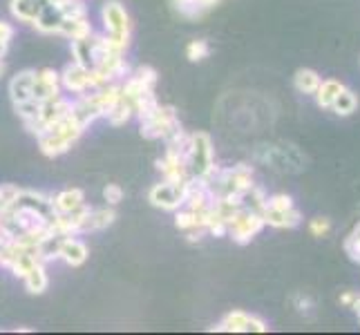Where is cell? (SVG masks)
<instances>
[{"label": "cell", "mask_w": 360, "mask_h": 335, "mask_svg": "<svg viewBox=\"0 0 360 335\" xmlns=\"http://www.w3.org/2000/svg\"><path fill=\"white\" fill-rule=\"evenodd\" d=\"M117 213L112 208H98V210H90L88 217V232L90 230H105L108 226H112Z\"/></svg>", "instance_id": "d6986e66"}, {"label": "cell", "mask_w": 360, "mask_h": 335, "mask_svg": "<svg viewBox=\"0 0 360 335\" xmlns=\"http://www.w3.org/2000/svg\"><path fill=\"white\" fill-rule=\"evenodd\" d=\"M356 105H358L356 96H354L349 90H342V92L336 96V101L331 103V110L336 112V114H342V117H347V114H352V112L356 110Z\"/></svg>", "instance_id": "7402d4cb"}, {"label": "cell", "mask_w": 360, "mask_h": 335, "mask_svg": "<svg viewBox=\"0 0 360 335\" xmlns=\"http://www.w3.org/2000/svg\"><path fill=\"white\" fill-rule=\"evenodd\" d=\"M85 126L72 114H68L65 119H60L52 130H47L45 134L39 136V145H41V152L45 157H60L65 155L72 143L79 139L83 134Z\"/></svg>", "instance_id": "6da1fadb"}, {"label": "cell", "mask_w": 360, "mask_h": 335, "mask_svg": "<svg viewBox=\"0 0 360 335\" xmlns=\"http://www.w3.org/2000/svg\"><path fill=\"white\" fill-rule=\"evenodd\" d=\"M262 217H264V223L276 226V228H293L300 223V213H297L295 208H291V210H269V208H264Z\"/></svg>", "instance_id": "2e32d148"}, {"label": "cell", "mask_w": 360, "mask_h": 335, "mask_svg": "<svg viewBox=\"0 0 360 335\" xmlns=\"http://www.w3.org/2000/svg\"><path fill=\"white\" fill-rule=\"evenodd\" d=\"M36 101H52V98L60 96V74H56L54 70H41L36 72L34 79V90H32Z\"/></svg>", "instance_id": "8fae6325"}, {"label": "cell", "mask_w": 360, "mask_h": 335, "mask_svg": "<svg viewBox=\"0 0 360 335\" xmlns=\"http://www.w3.org/2000/svg\"><path fill=\"white\" fill-rule=\"evenodd\" d=\"M264 208H269V210H291L293 202H291L289 195H273V197H269V199L264 202Z\"/></svg>", "instance_id": "cb8c5ba5"}, {"label": "cell", "mask_w": 360, "mask_h": 335, "mask_svg": "<svg viewBox=\"0 0 360 335\" xmlns=\"http://www.w3.org/2000/svg\"><path fill=\"white\" fill-rule=\"evenodd\" d=\"M262 226H264V217L259 210H242L240 208L238 213L233 215V219L229 221V232L238 244H246L262 230Z\"/></svg>", "instance_id": "52a82bcc"}, {"label": "cell", "mask_w": 360, "mask_h": 335, "mask_svg": "<svg viewBox=\"0 0 360 335\" xmlns=\"http://www.w3.org/2000/svg\"><path fill=\"white\" fill-rule=\"evenodd\" d=\"M148 202L161 210H177L184 206V183H157L148 192Z\"/></svg>", "instance_id": "ba28073f"}, {"label": "cell", "mask_w": 360, "mask_h": 335, "mask_svg": "<svg viewBox=\"0 0 360 335\" xmlns=\"http://www.w3.org/2000/svg\"><path fill=\"white\" fill-rule=\"evenodd\" d=\"M123 197H126V192H123V188L119 183H108L103 188V199L110 204V206H117L123 202Z\"/></svg>", "instance_id": "d4e9b609"}, {"label": "cell", "mask_w": 360, "mask_h": 335, "mask_svg": "<svg viewBox=\"0 0 360 335\" xmlns=\"http://www.w3.org/2000/svg\"><path fill=\"white\" fill-rule=\"evenodd\" d=\"M215 331H226V333H264L266 324L262 320H257L253 315H248L244 311H233L215 327Z\"/></svg>", "instance_id": "9c48e42d"}, {"label": "cell", "mask_w": 360, "mask_h": 335, "mask_svg": "<svg viewBox=\"0 0 360 335\" xmlns=\"http://www.w3.org/2000/svg\"><path fill=\"white\" fill-rule=\"evenodd\" d=\"M47 5L49 0H11V14L22 22H34Z\"/></svg>", "instance_id": "5bb4252c"}, {"label": "cell", "mask_w": 360, "mask_h": 335, "mask_svg": "<svg viewBox=\"0 0 360 335\" xmlns=\"http://www.w3.org/2000/svg\"><path fill=\"white\" fill-rule=\"evenodd\" d=\"M58 34L65 36V39H72V43L88 39V36L92 34L88 16H85V18H65L63 16V20H60V27H58Z\"/></svg>", "instance_id": "9a60e30c"}, {"label": "cell", "mask_w": 360, "mask_h": 335, "mask_svg": "<svg viewBox=\"0 0 360 335\" xmlns=\"http://www.w3.org/2000/svg\"><path fill=\"white\" fill-rule=\"evenodd\" d=\"M103 85H108L94 70L90 67H83L79 63H72L63 70V74H60V88H65L68 92L72 94H88L92 90H98L103 88Z\"/></svg>", "instance_id": "5b68a950"}, {"label": "cell", "mask_w": 360, "mask_h": 335, "mask_svg": "<svg viewBox=\"0 0 360 335\" xmlns=\"http://www.w3.org/2000/svg\"><path fill=\"white\" fill-rule=\"evenodd\" d=\"M52 5H56V7H65L68 3H72V0H49Z\"/></svg>", "instance_id": "f1b7e54d"}, {"label": "cell", "mask_w": 360, "mask_h": 335, "mask_svg": "<svg viewBox=\"0 0 360 335\" xmlns=\"http://www.w3.org/2000/svg\"><path fill=\"white\" fill-rule=\"evenodd\" d=\"M311 232L316 235V237H322V235H327L329 232V228H331V223H329V219H314L311 221Z\"/></svg>", "instance_id": "4316f807"}, {"label": "cell", "mask_w": 360, "mask_h": 335, "mask_svg": "<svg viewBox=\"0 0 360 335\" xmlns=\"http://www.w3.org/2000/svg\"><path fill=\"white\" fill-rule=\"evenodd\" d=\"M177 130H181L177 112L166 105H159L150 117L141 121V136H146V139H150V141H157V139L166 141L168 136L175 134Z\"/></svg>", "instance_id": "277c9868"}, {"label": "cell", "mask_w": 360, "mask_h": 335, "mask_svg": "<svg viewBox=\"0 0 360 335\" xmlns=\"http://www.w3.org/2000/svg\"><path fill=\"white\" fill-rule=\"evenodd\" d=\"M191 177H208L215 170V155H213V143L206 132H195L191 134V145H188V159H186Z\"/></svg>", "instance_id": "3957f363"}, {"label": "cell", "mask_w": 360, "mask_h": 335, "mask_svg": "<svg viewBox=\"0 0 360 335\" xmlns=\"http://www.w3.org/2000/svg\"><path fill=\"white\" fill-rule=\"evenodd\" d=\"M83 199H85L83 190L70 188V190H63V192H58L54 197V199H52V208H54L56 215H72V213H77L79 208L85 206Z\"/></svg>", "instance_id": "4fadbf2b"}, {"label": "cell", "mask_w": 360, "mask_h": 335, "mask_svg": "<svg viewBox=\"0 0 360 335\" xmlns=\"http://www.w3.org/2000/svg\"><path fill=\"white\" fill-rule=\"evenodd\" d=\"M22 282H25V289H27L30 293H34V295L45 293L47 287H49V280H47V272H45V264L39 262L36 266H32L22 275Z\"/></svg>", "instance_id": "e0dca14e"}, {"label": "cell", "mask_w": 360, "mask_h": 335, "mask_svg": "<svg viewBox=\"0 0 360 335\" xmlns=\"http://www.w3.org/2000/svg\"><path fill=\"white\" fill-rule=\"evenodd\" d=\"M257 159L280 172H297L304 168L297 150L289 145H264L257 150Z\"/></svg>", "instance_id": "8992f818"}, {"label": "cell", "mask_w": 360, "mask_h": 335, "mask_svg": "<svg viewBox=\"0 0 360 335\" xmlns=\"http://www.w3.org/2000/svg\"><path fill=\"white\" fill-rule=\"evenodd\" d=\"M90 251L81 239H77L74 235H65V237H58L56 242V257L63 259L68 266H81L85 264Z\"/></svg>", "instance_id": "30bf717a"}, {"label": "cell", "mask_w": 360, "mask_h": 335, "mask_svg": "<svg viewBox=\"0 0 360 335\" xmlns=\"http://www.w3.org/2000/svg\"><path fill=\"white\" fill-rule=\"evenodd\" d=\"M345 251H347V255L354 259V262H360V223H358V228L352 232V237L347 239Z\"/></svg>", "instance_id": "484cf974"}, {"label": "cell", "mask_w": 360, "mask_h": 335, "mask_svg": "<svg viewBox=\"0 0 360 335\" xmlns=\"http://www.w3.org/2000/svg\"><path fill=\"white\" fill-rule=\"evenodd\" d=\"M132 117H134V105L128 101V98H123V96H119V101L112 107H110V112L105 114V119L110 121V126H115V128L126 126V123Z\"/></svg>", "instance_id": "ac0fdd59"}, {"label": "cell", "mask_w": 360, "mask_h": 335, "mask_svg": "<svg viewBox=\"0 0 360 335\" xmlns=\"http://www.w3.org/2000/svg\"><path fill=\"white\" fill-rule=\"evenodd\" d=\"M320 77L314 70H297L295 72V88L304 92V94H316V90L320 88Z\"/></svg>", "instance_id": "44dd1931"}, {"label": "cell", "mask_w": 360, "mask_h": 335, "mask_svg": "<svg viewBox=\"0 0 360 335\" xmlns=\"http://www.w3.org/2000/svg\"><path fill=\"white\" fill-rule=\"evenodd\" d=\"M101 18H103L108 43L112 45L115 49H119V52H126L128 39H130L128 11L123 9V5L117 3V0H110V3H105L103 9H101Z\"/></svg>", "instance_id": "7a4b0ae2"}, {"label": "cell", "mask_w": 360, "mask_h": 335, "mask_svg": "<svg viewBox=\"0 0 360 335\" xmlns=\"http://www.w3.org/2000/svg\"><path fill=\"white\" fill-rule=\"evenodd\" d=\"M208 54H210V47L206 41H193L186 47V56H188V60H193V63H200Z\"/></svg>", "instance_id": "603a6c76"}, {"label": "cell", "mask_w": 360, "mask_h": 335, "mask_svg": "<svg viewBox=\"0 0 360 335\" xmlns=\"http://www.w3.org/2000/svg\"><path fill=\"white\" fill-rule=\"evenodd\" d=\"M345 88L338 83V81H322L320 88L316 90V96H318V105L320 107H331V103L336 101V96L342 92Z\"/></svg>", "instance_id": "ffe728a7"}, {"label": "cell", "mask_w": 360, "mask_h": 335, "mask_svg": "<svg viewBox=\"0 0 360 335\" xmlns=\"http://www.w3.org/2000/svg\"><path fill=\"white\" fill-rule=\"evenodd\" d=\"M34 79H36V72L34 70H25L20 74H16L14 79L9 83V94H11V101L14 105L18 103H25V101H32L34 94Z\"/></svg>", "instance_id": "7c38bea8"}, {"label": "cell", "mask_w": 360, "mask_h": 335, "mask_svg": "<svg viewBox=\"0 0 360 335\" xmlns=\"http://www.w3.org/2000/svg\"><path fill=\"white\" fill-rule=\"evenodd\" d=\"M340 302H342V304H354V302H356V295H354V293H345V295L340 297Z\"/></svg>", "instance_id": "83f0119b"}]
</instances>
